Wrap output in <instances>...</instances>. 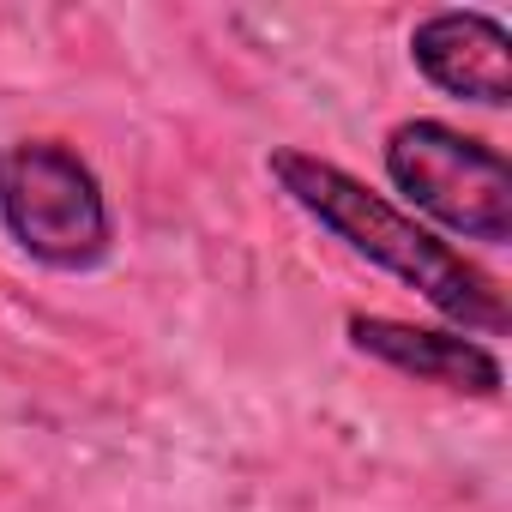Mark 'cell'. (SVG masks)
Returning <instances> with one entry per match:
<instances>
[{
  "label": "cell",
  "mask_w": 512,
  "mask_h": 512,
  "mask_svg": "<svg viewBox=\"0 0 512 512\" xmlns=\"http://www.w3.org/2000/svg\"><path fill=\"white\" fill-rule=\"evenodd\" d=\"M266 175L278 181V193L314 217L332 241H344L356 260L380 266L386 278H398L404 290H416L452 332L464 338H506L512 308L494 272H482L464 247L440 241L428 223H416L392 193H374L368 181H356L350 169H338L320 151L302 145H278L266 157Z\"/></svg>",
  "instance_id": "cell-1"
},
{
  "label": "cell",
  "mask_w": 512,
  "mask_h": 512,
  "mask_svg": "<svg viewBox=\"0 0 512 512\" xmlns=\"http://www.w3.org/2000/svg\"><path fill=\"white\" fill-rule=\"evenodd\" d=\"M410 61L434 91H446L458 103H476V109L512 103V31L494 13L446 7V13L416 19Z\"/></svg>",
  "instance_id": "cell-5"
},
{
  "label": "cell",
  "mask_w": 512,
  "mask_h": 512,
  "mask_svg": "<svg viewBox=\"0 0 512 512\" xmlns=\"http://www.w3.org/2000/svg\"><path fill=\"white\" fill-rule=\"evenodd\" d=\"M392 193L434 223V235L506 247L512 241V163L500 145L446 127L434 115H410L380 145Z\"/></svg>",
  "instance_id": "cell-3"
},
{
  "label": "cell",
  "mask_w": 512,
  "mask_h": 512,
  "mask_svg": "<svg viewBox=\"0 0 512 512\" xmlns=\"http://www.w3.org/2000/svg\"><path fill=\"white\" fill-rule=\"evenodd\" d=\"M350 332V350L416 380V386H440V392H458V398H500L506 386V368L488 344L452 332V326H410V320H392V314H350L344 320Z\"/></svg>",
  "instance_id": "cell-4"
},
{
  "label": "cell",
  "mask_w": 512,
  "mask_h": 512,
  "mask_svg": "<svg viewBox=\"0 0 512 512\" xmlns=\"http://www.w3.org/2000/svg\"><path fill=\"white\" fill-rule=\"evenodd\" d=\"M0 229L43 272H97L115 253V211L67 139L0 145Z\"/></svg>",
  "instance_id": "cell-2"
}]
</instances>
